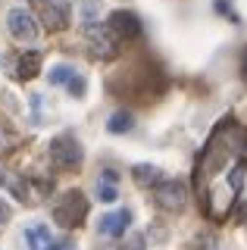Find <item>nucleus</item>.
<instances>
[{
  "mask_svg": "<svg viewBox=\"0 0 247 250\" xmlns=\"http://www.w3.org/2000/svg\"><path fill=\"white\" fill-rule=\"evenodd\" d=\"M82 160H84V150H82V144H79V138L75 135H57L50 141V163L57 169H63V172H75L82 166Z\"/></svg>",
  "mask_w": 247,
  "mask_h": 250,
  "instance_id": "obj_1",
  "label": "nucleus"
},
{
  "mask_svg": "<svg viewBox=\"0 0 247 250\" xmlns=\"http://www.w3.org/2000/svg\"><path fill=\"white\" fill-rule=\"evenodd\" d=\"M84 216H88V197H84L82 191H66L63 200L53 207V219H57L63 229H75V225H82Z\"/></svg>",
  "mask_w": 247,
  "mask_h": 250,
  "instance_id": "obj_2",
  "label": "nucleus"
},
{
  "mask_svg": "<svg viewBox=\"0 0 247 250\" xmlns=\"http://www.w3.org/2000/svg\"><path fill=\"white\" fill-rule=\"evenodd\" d=\"M153 200H157V207L166 209V213H182V209L188 207V188H185V182L172 178V182L157 185V194H153Z\"/></svg>",
  "mask_w": 247,
  "mask_h": 250,
  "instance_id": "obj_3",
  "label": "nucleus"
},
{
  "mask_svg": "<svg viewBox=\"0 0 247 250\" xmlns=\"http://www.w3.org/2000/svg\"><path fill=\"white\" fill-rule=\"evenodd\" d=\"M84 38H88L91 53H94L97 60H113L116 53H119V47H116V35L110 28H103V25H88V28H84Z\"/></svg>",
  "mask_w": 247,
  "mask_h": 250,
  "instance_id": "obj_4",
  "label": "nucleus"
},
{
  "mask_svg": "<svg viewBox=\"0 0 247 250\" xmlns=\"http://www.w3.org/2000/svg\"><path fill=\"white\" fill-rule=\"evenodd\" d=\"M116 35V41H135V38H141V19H138L135 13H128V10H116L110 16V25H106Z\"/></svg>",
  "mask_w": 247,
  "mask_h": 250,
  "instance_id": "obj_5",
  "label": "nucleus"
},
{
  "mask_svg": "<svg viewBox=\"0 0 247 250\" xmlns=\"http://www.w3.org/2000/svg\"><path fill=\"white\" fill-rule=\"evenodd\" d=\"M72 19V3L69 0H47L44 3V13H41V22L47 31H63Z\"/></svg>",
  "mask_w": 247,
  "mask_h": 250,
  "instance_id": "obj_6",
  "label": "nucleus"
},
{
  "mask_svg": "<svg viewBox=\"0 0 247 250\" xmlns=\"http://www.w3.org/2000/svg\"><path fill=\"white\" fill-rule=\"evenodd\" d=\"M132 225V209H116V213H106L97 222V231L106 234V238H122V231Z\"/></svg>",
  "mask_w": 247,
  "mask_h": 250,
  "instance_id": "obj_7",
  "label": "nucleus"
},
{
  "mask_svg": "<svg viewBox=\"0 0 247 250\" xmlns=\"http://www.w3.org/2000/svg\"><path fill=\"white\" fill-rule=\"evenodd\" d=\"M10 35L16 38V41H35V38H38V25H35L32 13L13 10L10 13Z\"/></svg>",
  "mask_w": 247,
  "mask_h": 250,
  "instance_id": "obj_8",
  "label": "nucleus"
},
{
  "mask_svg": "<svg viewBox=\"0 0 247 250\" xmlns=\"http://www.w3.org/2000/svg\"><path fill=\"white\" fill-rule=\"evenodd\" d=\"M25 241H28V250H47L53 244L47 225H28V229H25Z\"/></svg>",
  "mask_w": 247,
  "mask_h": 250,
  "instance_id": "obj_9",
  "label": "nucleus"
},
{
  "mask_svg": "<svg viewBox=\"0 0 247 250\" xmlns=\"http://www.w3.org/2000/svg\"><path fill=\"white\" fill-rule=\"evenodd\" d=\"M41 62H44V57L38 50H32V53H22L19 57V78H35L38 72H41Z\"/></svg>",
  "mask_w": 247,
  "mask_h": 250,
  "instance_id": "obj_10",
  "label": "nucleus"
},
{
  "mask_svg": "<svg viewBox=\"0 0 247 250\" xmlns=\"http://www.w3.org/2000/svg\"><path fill=\"white\" fill-rule=\"evenodd\" d=\"M132 178L138 188H147V185H157L160 182V169L153 166V163H141V166L132 169Z\"/></svg>",
  "mask_w": 247,
  "mask_h": 250,
  "instance_id": "obj_11",
  "label": "nucleus"
},
{
  "mask_svg": "<svg viewBox=\"0 0 247 250\" xmlns=\"http://www.w3.org/2000/svg\"><path fill=\"white\" fill-rule=\"evenodd\" d=\"M132 125H135L132 113H113L110 122H106V128H110L113 135H122V131H132Z\"/></svg>",
  "mask_w": 247,
  "mask_h": 250,
  "instance_id": "obj_12",
  "label": "nucleus"
},
{
  "mask_svg": "<svg viewBox=\"0 0 247 250\" xmlns=\"http://www.w3.org/2000/svg\"><path fill=\"white\" fill-rule=\"evenodd\" d=\"M16 144H19V138L13 135L6 125H0V156L3 153H10V150H16Z\"/></svg>",
  "mask_w": 247,
  "mask_h": 250,
  "instance_id": "obj_13",
  "label": "nucleus"
},
{
  "mask_svg": "<svg viewBox=\"0 0 247 250\" xmlns=\"http://www.w3.org/2000/svg\"><path fill=\"white\" fill-rule=\"evenodd\" d=\"M72 78H75V72H72L69 66H53V72H50L47 82H50V84H69Z\"/></svg>",
  "mask_w": 247,
  "mask_h": 250,
  "instance_id": "obj_14",
  "label": "nucleus"
},
{
  "mask_svg": "<svg viewBox=\"0 0 247 250\" xmlns=\"http://www.w3.org/2000/svg\"><path fill=\"white\" fill-rule=\"evenodd\" d=\"M97 197L103 200V203H113V200H116V188H113L110 178H103V185L97 188Z\"/></svg>",
  "mask_w": 247,
  "mask_h": 250,
  "instance_id": "obj_15",
  "label": "nucleus"
},
{
  "mask_svg": "<svg viewBox=\"0 0 247 250\" xmlns=\"http://www.w3.org/2000/svg\"><path fill=\"white\" fill-rule=\"evenodd\" d=\"M66 88H69V94H72V97H84V78H82V75H75L72 82L66 84Z\"/></svg>",
  "mask_w": 247,
  "mask_h": 250,
  "instance_id": "obj_16",
  "label": "nucleus"
},
{
  "mask_svg": "<svg viewBox=\"0 0 247 250\" xmlns=\"http://www.w3.org/2000/svg\"><path fill=\"white\" fill-rule=\"evenodd\" d=\"M216 10H219V13H226V16H228V22H238V13L231 10V3H228V0H216Z\"/></svg>",
  "mask_w": 247,
  "mask_h": 250,
  "instance_id": "obj_17",
  "label": "nucleus"
},
{
  "mask_svg": "<svg viewBox=\"0 0 247 250\" xmlns=\"http://www.w3.org/2000/svg\"><path fill=\"white\" fill-rule=\"evenodd\" d=\"M125 250H144V238H141V234H135V238L125 244Z\"/></svg>",
  "mask_w": 247,
  "mask_h": 250,
  "instance_id": "obj_18",
  "label": "nucleus"
},
{
  "mask_svg": "<svg viewBox=\"0 0 247 250\" xmlns=\"http://www.w3.org/2000/svg\"><path fill=\"white\" fill-rule=\"evenodd\" d=\"M6 219H10V209H6V203L0 200V225H6Z\"/></svg>",
  "mask_w": 247,
  "mask_h": 250,
  "instance_id": "obj_19",
  "label": "nucleus"
},
{
  "mask_svg": "<svg viewBox=\"0 0 247 250\" xmlns=\"http://www.w3.org/2000/svg\"><path fill=\"white\" fill-rule=\"evenodd\" d=\"M66 247H69V241H53L47 250H66Z\"/></svg>",
  "mask_w": 247,
  "mask_h": 250,
  "instance_id": "obj_20",
  "label": "nucleus"
},
{
  "mask_svg": "<svg viewBox=\"0 0 247 250\" xmlns=\"http://www.w3.org/2000/svg\"><path fill=\"white\" fill-rule=\"evenodd\" d=\"M241 75H244V82H247V47H244V57H241Z\"/></svg>",
  "mask_w": 247,
  "mask_h": 250,
  "instance_id": "obj_21",
  "label": "nucleus"
},
{
  "mask_svg": "<svg viewBox=\"0 0 247 250\" xmlns=\"http://www.w3.org/2000/svg\"><path fill=\"white\" fill-rule=\"evenodd\" d=\"M244 231H247V207H244Z\"/></svg>",
  "mask_w": 247,
  "mask_h": 250,
  "instance_id": "obj_22",
  "label": "nucleus"
}]
</instances>
